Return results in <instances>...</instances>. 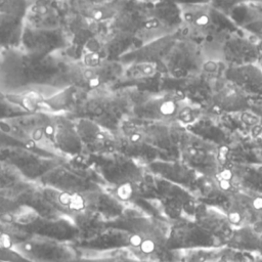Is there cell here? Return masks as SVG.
I'll list each match as a JSON object with an SVG mask.
<instances>
[{
  "label": "cell",
  "mask_w": 262,
  "mask_h": 262,
  "mask_svg": "<svg viewBox=\"0 0 262 262\" xmlns=\"http://www.w3.org/2000/svg\"><path fill=\"white\" fill-rule=\"evenodd\" d=\"M45 132L61 158L74 159L84 155L82 142L76 131L75 121L69 116L50 114Z\"/></svg>",
  "instance_id": "6"
},
{
  "label": "cell",
  "mask_w": 262,
  "mask_h": 262,
  "mask_svg": "<svg viewBox=\"0 0 262 262\" xmlns=\"http://www.w3.org/2000/svg\"><path fill=\"white\" fill-rule=\"evenodd\" d=\"M70 46V37L66 28L36 29L24 27L19 48L35 56H48L63 52Z\"/></svg>",
  "instance_id": "5"
},
{
  "label": "cell",
  "mask_w": 262,
  "mask_h": 262,
  "mask_svg": "<svg viewBox=\"0 0 262 262\" xmlns=\"http://www.w3.org/2000/svg\"><path fill=\"white\" fill-rule=\"evenodd\" d=\"M30 5L29 1H0V52L19 48Z\"/></svg>",
  "instance_id": "7"
},
{
  "label": "cell",
  "mask_w": 262,
  "mask_h": 262,
  "mask_svg": "<svg viewBox=\"0 0 262 262\" xmlns=\"http://www.w3.org/2000/svg\"><path fill=\"white\" fill-rule=\"evenodd\" d=\"M71 60L62 52L40 57L20 48L1 52L0 91L5 94L36 92L48 98L71 86Z\"/></svg>",
  "instance_id": "1"
},
{
  "label": "cell",
  "mask_w": 262,
  "mask_h": 262,
  "mask_svg": "<svg viewBox=\"0 0 262 262\" xmlns=\"http://www.w3.org/2000/svg\"><path fill=\"white\" fill-rule=\"evenodd\" d=\"M72 11L97 24H103L115 18L120 12L117 2L69 1Z\"/></svg>",
  "instance_id": "11"
},
{
  "label": "cell",
  "mask_w": 262,
  "mask_h": 262,
  "mask_svg": "<svg viewBox=\"0 0 262 262\" xmlns=\"http://www.w3.org/2000/svg\"><path fill=\"white\" fill-rule=\"evenodd\" d=\"M232 85L243 93L250 92L262 95V71L253 64H245L232 68L227 73Z\"/></svg>",
  "instance_id": "12"
},
{
  "label": "cell",
  "mask_w": 262,
  "mask_h": 262,
  "mask_svg": "<svg viewBox=\"0 0 262 262\" xmlns=\"http://www.w3.org/2000/svg\"><path fill=\"white\" fill-rule=\"evenodd\" d=\"M213 234L200 225L181 226L175 228L167 244L172 249H193L209 247L213 244Z\"/></svg>",
  "instance_id": "10"
},
{
  "label": "cell",
  "mask_w": 262,
  "mask_h": 262,
  "mask_svg": "<svg viewBox=\"0 0 262 262\" xmlns=\"http://www.w3.org/2000/svg\"><path fill=\"white\" fill-rule=\"evenodd\" d=\"M177 104L171 98L152 97L134 108L136 116L150 120H162L173 117L177 113Z\"/></svg>",
  "instance_id": "13"
},
{
  "label": "cell",
  "mask_w": 262,
  "mask_h": 262,
  "mask_svg": "<svg viewBox=\"0 0 262 262\" xmlns=\"http://www.w3.org/2000/svg\"><path fill=\"white\" fill-rule=\"evenodd\" d=\"M10 226L29 236H38L69 244H73L78 239L77 228L73 220L68 216L43 218L35 215L25 225Z\"/></svg>",
  "instance_id": "8"
},
{
  "label": "cell",
  "mask_w": 262,
  "mask_h": 262,
  "mask_svg": "<svg viewBox=\"0 0 262 262\" xmlns=\"http://www.w3.org/2000/svg\"><path fill=\"white\" fill-rule=\"evenodd\" d=\"M94 174L87 157L82 155L57 164L38 183L62 192L85 194L99 189Z\"/></svg>",
  "instance_id": "2"
},
{
  "label": "cell",
  "mask_w": 262,
  "mask_h": 262,
  "mask_svg": "<svg viewBox=\"0 0 262 262\" xmlns=\"http://www.w3.org/2000/svg\"><path fill=\"white\" fill-rule=\"evenodd\" d=\"M76 131L82 142L84 156L102 152L111 141L108 132L96 122L87 118L74 119Z\"/></svg>",
  "instance_id": "9"
},
{
  "label": "cell",
  "mask_w": 262,
  "mask_h": 262,
  "mask_svg": "<svg viewBox=\"0 0 262 262\" xmlns=\"http://www.w3.org/2000/svg\"><path fill=\"white\" fill-rule=\"evenodd\" d=\"M27 181L12 166L0 162V191L8 192L12 196Z\"/></svg>",
  "instance_id": "15"
},
{
  "label": "cell",
  "mask_w": 262,
  "mask_h": 262,
  "mask_svg": "<svg viewBox=\"0 0 262 262\" xmlns=\"http://www.w3.org/2000/svg\"><path fill=\"white\" fill-rule=\"evenodd\" d=\"M66 159L52 158L24 147L0 149V162L12 166L27 181L39 180L54 166Z\"/></svg>",
  "instance_id": "4"
},
{
  "label": "cell",
  "mask_w": 262,
  "mask_h": 262,
  "mask_svg": "<svg viewBox=\"0 0 262 262\" xmlns=\"http://www.w3.org/2000/svg\"><path fill=\"white\" fill-rule=\"evenodd\" d=\"M73 262H84L82 259H80V258H78V259H76L75 261H73Z\"/></svg>",
  "instance_id": "17"
},
{
  "label": "cell",
  "mask_w": 262,
  "mask_h": 262,
  "mask_svg": "<svg viewBox=\"0 0 262 262\" xmlns=\"http://www.w3.org/2000/svg\"><path fill=\"white\" fill-rule=\"evenodd\" d=\"M213 100L218 107L231 112L243 111L249 105L245 94L234 85L224 86L223 88L219 89L215 93Z\"/></svg>",
  "instance_id": "14"
},
{
  "label": "cell",
  "mask_w": 262,
  "mask_h": 262,
  "mask_svg": "<svg viewBox=\"0 0 262 262\" xmlns=\"http://www.w3.org/2000/svg\"><path fill=\"white\" fill-rule=\"evenodd\" d=\"M0 262H2V261H0Z\"/></svg>",
  "instance_id": "18"
},
{
  "label": "cell",
  "mask_w": 262,
  "mask_h": 262,
  "mask_svg": "<svg viewBox=\"0 0 262 262\" xmlns=\"http://www.w3.org/2000/svg\"><path fill=\"white\" fill-rule=\"evenodd\" d=\"M12 250L29 262H73L79 258L72 244L38 236H27L17 241Z\"/></svg>",
  "instance_id": "3"
},
{
  "label": "cell",
  "mask_w": 262,
  "mask_h": 262,
  "mask_svg": "<svg viewBox=\"0 0 262 262\" xmlns=\"http://www.w3.org/2000/svg\"><path fill=\"white\" fill-rule=\"evenodd\" d=\"M23 115H27V113L23 111L18 105L11 102L7 95L0 91V121Z\"/></svg>",
  "instance_id": "16"
}]
</instances>
